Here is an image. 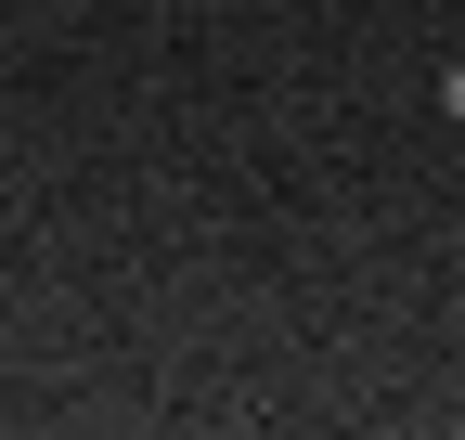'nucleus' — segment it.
Masks as SVG:
<instances>
[{
    "label": "nucleus",
    "mask_w": 465,
    "mask_h": 440,
    "mask_svg": "<svg viewBox=\"0 0 465 440\" xmlns=\"http://www.w3.org/2000/svg\"><path fill=\"white\" fill-rule=\"evenodd\" d=\"M440 104H452V117H465V65H452V78H440Z\"/></svg>",
    "instance_id": "nucleus-1"
}]
</instances>
